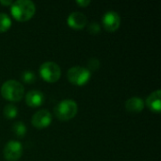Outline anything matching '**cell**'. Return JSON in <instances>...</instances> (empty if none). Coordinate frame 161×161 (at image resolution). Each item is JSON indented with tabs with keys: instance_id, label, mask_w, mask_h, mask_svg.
Here are the masks:
<instances>
[{
	"instance_id": "9c48e42d",
	"label": "cell",
	"mask_w": 161,
	"mask_h": 161,
	"mask_svg": "<svg viewBox=\"0 0 161 161\" xmlns=\"http://www.w3.org/2000/svg\"><path fill=\"white\" fill-rule=\"evenodd\" d=\"M67 23L69 26L75 28V29H82L83 27L86 26L88 23L87 17L79 11H75L72 12L67 19Z\"/></svg>"
},
{
	"instance_id": "2e32d148",
	"label": "cell",
	"mask_w": 161,
	"mask_h": 161,
	"mask_svg": "<svg viewBox=\"0 0 161 161\" xmlns=\"http://www.w3.org/2000/svg\"><path fill=\"white\" fill-rule=\"evenodd\" d=\"M22 79L25 83L30 84L36 80V75L34 73H32L30 71H25L22 74Z\"/></svg>"
},
{
	"instance_id": "e0dca14e",
	"label": "cell",
	"mask_w": 161,
	"mask_h": 161,
	"mask_svg": "<svg viewBox=\"0 0 161 161\" xmlns=\"http://www.w3.org/2000/svg\"><path fill=\"white\" fill-rule=\"evenodd\" d=\"M99 66H100V61L97 59V58H91L90 60H89V62H88V70L90 71V70H92V71H95V70H97L98 68H99Z\"/></svg>"
},
{
	"instance_id": "5b68a950",
	"label": "cell",
	"mask_w": 161,
	"mask_h": 161,
	"mask_svg": "<svg viewBox=\"0 0 161 161\" xmlns=\"http://www.w3.org/2000/svg\"><path fill=\"white\" fill-rule=\"evenodd\" d=\"M40 75L45 81L54 83L59 79L61 75V70L56 62L46 61L41 65Z\"/></svg>"
},
{
	"instance_id": "7c38bea8",
	"label": "cell",
	"mask_w": 161,
	"mask_h": 161,
	"mask_svg": "<svg viewBox=\"0 0 161 161\" xmlns=\"http://www.w3.org/2000/svg\"><path fill=\"white\" fill-rule=\"evenodd\" d=\"M125 108L128 112L131 113H139L144 108V102L140 97H132L129 98L125 102Z\"/></svg>"
},
{
	"instance_id": "52a82bcc",
	"label": "cell",
	"mask_w": 161,
	"mask_h": 161,
	"mask_svg": "<svg viewBox=\"0 0 161 161\" xmlns=\"http://www.w3.org/2000/svg\"><path fill=\"white\" fill-rule=\"evenodd\" d=\"M52 122V115L51 113L46 109H41L37 111L33 116L31 123L33 126H35L38 129H42L47 127Z\"/></svg>"
},
{
	"instance_id": "8fae6325",
	"label": "cell",
	"mask_w": 161,
	"mask_h": 161,
	"mask_svg": "<svg viewBox=\"0 0 161 161\" xmlns=\"http://www.w3.org/2000/svg\"><path fill=\"white\" fill-rule=\"evenodd\" d=\"M147 107L156 113H159L161 110V91L157 90L152 92L146 99Z\"/></svg>"
},
{
	"instance_id": "ba28073f",
	"label": "cell",
	"mask_w": 161,
	"mask_h": 161,
	"mask_svg": "<svg viewBox=\"0 0 161 161\" xmlns=\"http://www.w3.org/2000/svg\"><path fill=\"white\" fill-rule=\"evenodd\" d=\"M103 25L106 30L109 32L116 31L121 24L120 15L115 11H108L103 16Z\"/></svg>"
},
{
	"instance_id": "3957f363",
	"label": "cell",
	"mask_w": 161,
	"mask_h": 161,
	"mask_svg": "<svg viewBox=\"0 0 161 161\" xmlns=\"http://www.w3.org/2000/svg\"><path fill=\"white\" fill-rule=\"evenodd\" d=\"M77 110H78L77 104L74 100L66 99L61 101L56 106L54 112L58 120L68 121L73 119L76 115Z\"/></svg>"
},
{
	"instance_id": "ffe728a7",
	"label": "cell",
	"mask_w": 161,
	"mask_h": 161,
	"mask_svg": "<svg viewBox=\"0 0 161 161\" xmlns=\"http://www.w3.org/2000/svg\"><path fill=\"white\" fill-rule=\"evenodd\" d=\"M0 3H1L2 5H5V6H7V5H10V6H11V4H12V1H10V0H8V1L1 0V1H0Z\"/></svg>"
},
{
	"instance_id": "d6986e66",
	"label": "cell",
	"mask_w": 161,
	"mask_h": 161,
	"mask_svg": "<svg viewBox=\"0 0 161 161\" xmlns=\"http://www.w3.org/2000/svg\"><path fill=\"white\" fill-rule=\"evenodd\" d=\"M76 4L82 8H85L91 4V1L90 0H76Z\"/></svg>"
},
{
	"instance_id": "277c9868",
	"label": "cell",
	"mask_w": 161,
	"mask_h": 161,
	"mask_svg": "<svg viewBox=\"0 0 161 161\" xmlns=\"http://www.w3.org/2000/svg\"><path fill=\"white\" fill-rule=\"evenodd\" d=\"M68 80L77 86L85 85L91 78V72L82 66H74L68 70L67 73Z\"/></svg>"
},
{
	"instance_id": "5bb4252c",
	"label": "cell",
	"mask_w": 161,
	"mask_h": 161,
	"mask_svg": "<svg viewBox=\"0 0 161 161\" xmlns=\"http://www.w3.org/2000/svg\"><path fill=\"white\" fill-rule=\"evenodd\" d=\"M3 113L5 115L6 118L8 119H13L17 116V113H18V110H17V108L14 106V105H7L5 108H4V110H3Z\"/></svg>"
},
{
	"instance_id": "ac0fdd59",
	"label": "cell",
	"mask_w": 161,
	"mask_h": 161,
	"mask_svg": "<svg viewBox=\"0 0 161 161\" xmlns=\"http://www.w3.org/2000/svg\"><path fill=\"white\" fill-rule=\"evenodd\" d=\"M88 30L90 33L92 34H96L100 31V25H98V23L96 22H92L89 25V27H88Z\"/></svg>"
},
{
	"instance_id": "9a60e30c",
	"label": "cell",
	"mask_w": 161,
	"mask_h": 161,
	"mask_svg": "<svg viewBox=\"0 0 161 161\" xmlns=\"http://www.w3.org/2000/svg\"><path fill=\"white\" fill-rule=\"evenodd\" d=\"M12 129H13V132L15 133V135L19 138H23L25 136V134L26 133V127L22 122L14 123Z\"/></svg>"
},
{
	"instance_id": "4fadbf2b",
	"label": "cell",
	"mask_w": 161,
	"mask_h": 161,
	"mask_svg": "<svg viewBox=\"0 0 161 161\" xmlns=\"http://www.w3.org/2000/svg\"><path fill=\"white\" fill-rule=\"evenodd\" d=\"M11 25V20L6 13H0V32L7 31Z\"/></svg>"
},
{
	"instance_id": "30bf717a",
	"label": "cell",
	"mask_w": 161,
	"mask_h": 161,
	"mask_svg": "<svg viewBox=\"0 0 161 161\" xmlns=\"http://www.w3.org/2000/svg\"><path fill=\"white\" fill-rule=\"evenodd\" d=\"M25 102L30 108H38L44 102V95L38 90L30 91L25 95Z\"/></svg>"
},
{
	"instance_id": "8992f818",
	"label": "cell",
	"mask_w": 161,
	"mask_h": 161,
	"mask_svg": "<svg viewBox=\"0 0 161 161\" xmlns=\"http://www.w3.org/2000/svg\"><path fill=\"white\" fill-rule=\"evenodd\" d=\"M4 158L8 161H17L23 154V146L17 141L8 142L4 147Z\"/></svg>"
},
{
	"instance_id": "7a4b0ae2",
	"label": "cell",
	"mask_w": 161,
	"mask_h": 161,
	"mask_svg": "<svg viewBox=\"0 0 161 161\" xmlns=\"http://www.w3.org/2000/svg\"><path fill=\"white\" fill-rule=\"evenodd\" d=\"M25 94L24 86L16 80H8L1 86V95L11 102L20 101Z\"/></svg>"
},
{
	"instance_id": "6da1fadb",
	"label": "cell",
	"mask_w": 161,
	"mask_h": 161,
	"mask_svg": "<svg viewBox=\"0 0 161 161\" xmlns=\"http://www.w3.org/2000/svg\"><path fill=\"white\" fill-rule=\"evenodd\" d=\"M35 10V4L30 0H17L10 7L12 16L20 22H25L32 18Z\"/></svg>"
}]
</instances>
